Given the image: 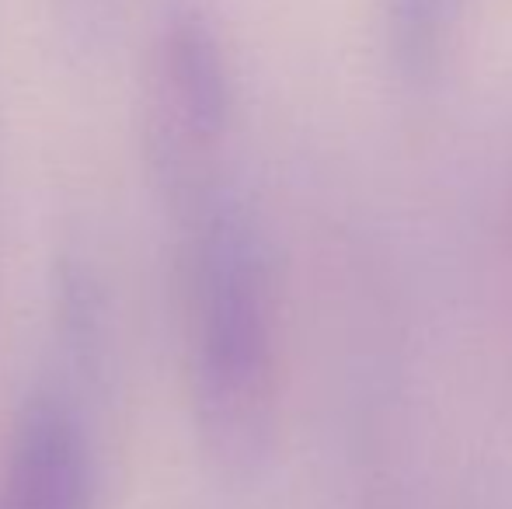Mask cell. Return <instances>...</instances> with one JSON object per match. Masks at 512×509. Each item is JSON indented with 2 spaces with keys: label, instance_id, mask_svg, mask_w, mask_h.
Instances as JSON below:
<instances>
[{
  "label": "cell",
  "instance_id": "6da1fadb",
  "mask_svg": "<svg viewBox=\"0 0 512 509\" xmlns=\"http://www.w3.org/2000/svg\"><path fill=\"white\" fill-rule=\"evenodd\" d=\"M189 381L209 454L255 468L276 429L279 318L258 220L230 196L206 199L192 231Z\"/></svg>",
  "mask_w": 512,
  "mask_h": 509
},
{
  "label": "cell",
  "instance_id": "7a4b0ae2",
  "mask_svg": "<svg viewBox=\"0 0 512 509\" xmlns=\"http://www.w3.org/2000/svg\"><path fill=\"white\" fill-rule=\"evenodd\" d=\"M230 70L199 14L168 21L150 77V154L171 182L192 189L230 126Z\"/></svg>",
  "mask_w": 512,
  "mask_h": 509
},
{
  "label": "cell",
  "instance_id": "3957f363",
  "mask_svg": "<svg viewBox=\"0 0 512 509\" xmlns=\"http://www.w3.org/2000/svg\"><path fill=\"white\" fill-rule=\"evenodd\" d=\"M88 447L63 401L32 398L21 412L0 478V509H88Z\"/></svg>",
  "mask_w": 512,
  "mask_h": 509
},
{
  "label": "cell",
  "instance_id": "277c9868",
  "mask_svg": "<svg viewBox=\"0 0 512 509\" xmlns=\"http://www.w3.org/2000/svg\"><path fill=\"white\" fill-rule=\"evenodd\" d=\"M467 0H384L380 42L387 70L405 88H429L439 81L460 39Z\"/></svg>",
  "mask_w": 512,
  "mask_h": 509
}]
</instances>
